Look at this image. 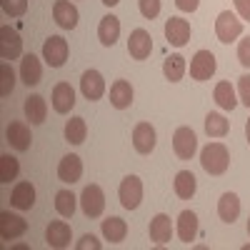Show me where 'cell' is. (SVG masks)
I'll use <instances>...</instances> for the list:
<instances>
[{
  "label": "cell",
  "instance_id": "11",
  "mask_svg": "<svg viewBox=\"0 0 250 250\" xmlns=\"http://www.w3.org/2000/svg\"><path fill=\"white\" fill-rule=\"evenodd\" d=\"M5 140L13 145L18 153H25V150H30L33 135H30V128H28L23 120H13L8 128H5Z\"/></svg>",
  "mask_w": 250,
  "mask_h": 250
},
{
  "label": "cell",
  "instance_id": "21",
  "mask_svg": "<svg viewBox=\"0 0 250 250\" xmlns=\"http://www.w3.org/2000/svg\"><path fill=\"white\" fill-rule=\"evenodd\" d=\"M148 233H150V240H153L155 245H165V243L170 240V235H173V223H170V218L165 215V213H158V215L150 220Z\"/></svg>",
  "mask_w": 250,
  "mask_h": 250
},
{
  "label": "cell",
  "instance_id": "8",
  "mask_svg": "<svg viewBox=\"0 0 250 250\" xmlns=\"http://www.w3.org/2000/svg\"><path fill=\"white\" fill-rule=\"evenodd\" d=\"M23 55V38L18 35L10 25L0 28V58L3 60H15Z\"/></svg>",
  "mask_w": 250,
  "mask_h": 250
},
{
  "label": "cell",
  "instance_id": "45",
  "mask_svg": "<svg viewBox=\"0 0 250 250\" xmlns=\"http://www.w3.org/2000/svg\"><path fill=\"white\" fill-rule=\"evenodd\" d=\"M248 235H250V218H248Z\"/></svg>",
  "mask_w": 250,
  "mask_h": 250
},
{
  "label": "cell",
  "instance_id": "36",
  "mask_svg": "<svg viewBox=\"0 0 250 250\" xmlns=\"http://www.w3.org/2000/svg\"><path fill=\"white\" fill-rule=\"evenodd\" d=\"M0 8L8 18H20L28 10V0H0Z\"/></svg>",
  "mask_w": 250,
  "mask_h": 250
},
{
  "label": "cell",
  "instance_id": "31",
  "mask_svg": "<svg viewBox=\"0 0 250 250\" xmlns=\"http://www.w3.org/2000/svg\"><path fill=\"white\" fill-rule=\"evenodd\" d=\"M88 135V125H85V118H70L65 123V140L70 145H80Z\"/></svg>",
  "mask_w": 250,
  "mask_h": 250
},
{
  "label": "cell",
  "instance_id": "42",
  "mask_svg": "<svg viewBox=\"0 0 250 250\" xmlns=\"http://www.w3.org/2000/svg\"><path fill=\"white\" fill-rule=\"evenodd\" d=\"M175 5H178V10H183V13H195L198 5H200V0H175Z\"/></svg>",
  "mask_w": 250,
  "mask_h": 250
},
{
  "label": "cell",
  "instance_id": "17",
  "mask_svg": "<svg viewBox=\"0 0 250 250\" xmlns=\"http://www.w3.org/2000/svg\"><path fill=\"white\" fill-rule=\"evenodd\" d=\"M20 78H23V83L28 88L38 85L43 80V62H40L38 55H33V53L23 55V60H20Z\"/></svg>",
  "mask_w": 250,
  "mask_h": 250
},
{
  "label": "cell",
  "instance_id": "35",
  "mask_svg": "<svg viewBox=\"0 0 250 250\" xmlns=\"http://www.w3.org/2000/svg\"><path fill=\"white\" fill-rule=\"evenodd\" d=\"M13 88H15V73L8 62H3V65H0V95L8 98L13 93Z\"/></svg>",
  "mask_w": 250,
  "mask_h": 250
},
{
  "label": "cell",
  "instance_id": "23",
  "mask_svg": "<svg viewBox=\"0 0 250 250\" xmlns=\"http://www.w3.org/2000/svg\"><path fill=\"white\" fill-rule=\"evenodd\" d=\"M98 38L105 48H113L118 43V38H120V20L115 15H105L98 25Z\"/></svg>",
  "mask_w": 250,
  "mask_h": 250
},
{
  "label": "cell",
  "instance_id": "40",
  "mask_svg": "<svg viewBox=\"0 0 250 250\" xmlns=\"http://www.w3.org/2000/svg\"><path fill=\"white\" fill-rule=\"evenodd\" d=\"M75 248H78V250H100L103 243H100L93 233H88V235H83V238L75 243Z\"/></svg>",
  "mask_w": 250,
  "mask_h": 250
},
{
  "label": "cell",
  "instance_id": "2",
  "mask_svg": "<svg viewBox=\"0 0 250 250\" xmlns=\"http://www.w3.org/2000/svg\"><path fill=\"white\" fill-rule=\"evenodd\" d=\"M80 208L85 218H100L105 210V193L100 185H85L80 193Z\"/></svg>",
  "mask_w": 250,
  "mask_h": 250
},
{
  "label": "cell",
  "instance_id": "39",
  "mask_svg": "<svg viewBox=\"0 0 250 250\" xmlns=\"http://www.w3.org/2000/svg\"><path fill=\"white\" fill-rule=\"evenodd\" d=\"M238 60L243 68H250V35H245L238 43Z\"/></svg>",
  "mask_w": 250,
  "mask_h": 250
},
{
  "label": "cell",
  "instance_id": "18",
  "mask_svg": "<svg viewBox=\"0 0 250 250\" xmlns=\"http://www.w3.org/2000/svg\"><path fill=\"white\" fill-rule=\"evenodd\" d=\"M50 100H53V110L60 113V115H65L75 105V90L70 88V83H58V85L53 88Z\"/></svg>",
  "mask_w": 250,
  "mask_h": 250
},
{
  "label": "cell",
  "instance_id": "9",
  "mask_svg": "<svg viewBox=\"0 0 250 250\" xmlns=\"http://www.w3.org/2000/svg\"><path fill=\"white\" fill-rule=\"evenodd\" d=\"M128 53L133 60H145L153 53V38L145 28H135L128 38Z\"/></svg>",
  "mask_w": 250,
  "mask_h": 250
},
{
  "label": "cell",
  "instance_id": "26",
  "mask_svg": "<svg viewBox=\"0 0 250 250\" xmlns=\"http://www.w3.org/2000/svg\"><path fill=\"white\" fill-rule=\"evenodd\" d=\"M178 238L183 243H193L198 238V215L193 210H183L178 215Z\"/></svg>",
  "mask_w": 250,
  "mask_h": 250
},
{
  "label": "cell",
  "instance_id": "37",
  "mask_svg": "<svg viewBox=\"0 0 250 250\" xmlns=\"http://www.w3.org/2000/svg\"><path fill=\"white\" fill-rule=\"evenodd\" d=\"M140 3V15L145 20H153L160 15V0H138Z\"/></svg>",
  "mask_w": 250,
  "mask_h": 250
},
{
  "label": "cell",
  "instance_id": "33",
  "mask_svg": "<svg viewBox=\"0 0 250 250\" xmlns=\"http://www.w3.org/2000/svg\"><path fill=\"white\" fill-rule=\"evenodd\" d=\"M78 208V198L70 193V190H58L55 193V210L62 215V218H73Z\"/></svg>",
  "mask_w": 250,
  "mask_h": 250
},
{
  "label": "cell",
  "instance_id": "4",
  "mask_svg": "<svg viewBox=\"0 0 250 250\" xmlns=\"http://www.w3.org/2000/svg\"><path fill=\"white\" fill-rule=\"evenodd\" d=\"M68 53H70V48H68V40L62 35H50L43 43V60L48 62L50 68H62L65 65Z\"/></svg>",
  "mask_w": 250,
  "mask_h": 250
},
{
  "label": "cell",
  "instance_id": "22",
  "mask_svg": "<svg viewBox=\"0 0 250 250\" xmlns=\"http://www.w3.org/2000/svg\"><path fill=\"white\" fill-rule=\"evenodd\" d=\"M218 215H220L223 223L233 225L240 215V198L235 193H223L220 200H218Z\"/></svg>",
  "mask_w": 250,
  "mask_h": 250
},
{
  "label": "cell",
  "instance_id": "6",
  "mask_svg": "<svg viewBox=\"0 0 250 250\" xmlns=\"http://www.w3.org/2000/svg\"><path fill=\"white\" fill-rule=\"evenodd\" d=\"M215 55L210 50H198L190 60V78L193 80H210L215 75Z\"/></svg>",
  "mask_w": 250,
  "mask_h": 250
},
{
  "label": "cell",
  "instance_id": "14",
  "mask_svg": "<svg viewBox=\"0 0 250 250\" xmlns=\"http://www.w3.org/2000/svg\"><path fill=\"white\" fill-rule=\"evenodd\" d=\"M53 18L62 30H73L78 25V20H80V13L70 0H55L53 3Z\"/></svg>",
  "mask_w": 250,
  "mask_h": 250
},
{
  "label": "cell",
  "instance_id": "5",
  "mask_svg": "<svg viewBox=\"0 0 250 250\" xmlns=\"http://www.w3.org/2000/svg\"><path fill=\"white\" fill-rule=\"evenodd\" d=\"M118 195H120V203H123L125 210H135L143 200V180L138 175L123 178V183L118 188Z\"/></svg>",
  "mask_w": 250,
  "mask_h": 250
},
{
  "label": "cell",
  "instance_id": "19",
  "mask_svg": "<svg viewBox=\"0 0 250 250\" xmlns=\"http://www.w3.org/2000/svg\"><path fill=\"white\" fill-rule=\"evenodd\" d=\"M10 203H13V208H18V210H30V208L35 205V188H33V183H28V180L15 183L13 193H10Z\"/></svg>",
  "mask_w": 250,
  "mask_h": 250
},
{
  "label": "cell",
  "instance_id": "12",
  "mask_svg": "<svg viewBox=\"0 0 250 250\" xmlns=\"http://www.w3.org/2000/svg\"><path fill=\"white\" fill-rule=\"evenodd\" d=\"M80 93L85 95V100H100L105 95V80L98 70H85L80 75Z\"/></svg>",
  "mask_w": 250,
  "mask_h": 250
},
{
  "label": "cell",
  "instance_id": "32",
  "mask_svg": "<svg viewBox=\"0 0 250 250\" xmlns=\"http://www.w3.org/2000/svg\"><path fill=\"white\" fill-rule=\"evenodd\" d=\"M163 75L168 78L170 83L183 80V75H185V58H183V55L165 58V62H163Z\"/></svg>",
  "mask_w": 250,
  "mask_h": 250
},
{
  "label": "cell",
  "instance_id": "28",
  "mask_svg": "<svg viewBox=\"0 0 250 250\" xmlns=\"http://www.w3.org/2000/svg\"><path fill=\"white\" fill-rule=\"evenodd\" d=\"M173 188H175V195L180 200H190L195 195V190H198V180H195V175L190 170H180L175 175V180H173Z\"/></svg>",
  "mask_w": 250,
  "mask_h": 250
},
{
  "label": "cell",
  "instance_id": "29",
  "mask_svg": "<svg viewBox=\"0 0 250 250\" xmlns=\"http://www.w3.org/2000/svg\"><path fill=\"white\" fill-rule=\"evenodd\" d=\"M213 98H215V103H218L223 110H235V105H238L235 90H233V85H230L228 80H220V83H218L215 90H213Z\"/></svg>",
  "mask_w": 250,
  "mask_h": 250
},
{
  "label": "cell",
  "instance_id": "41",
  "mask_svg": "<svg viewBox=\"0 0 250 250\" xmlns=\"http://www.w3.org/2000/svg\"><path fill=\"white\" fill-rule=\"evenodd\" d=\"M233 3H235L238 15H240L243 20H248V23H250V0H233Z\"/></svg>",
  "mask_w": 250,
  "mask_h": 250
},
{
  "label": "cell",
  "instance_id": "30",
  "mask_svg": "<svg viewBox=\"0 0 250 250\" xmlns=\"http://www.w3.org/2000/svg\"><path fill=\"white\" fill-rule=\"evenodd\" d=\"M230 130V123L225 120V115L220 113H208L205 115V133L210 138H225Z\"/></svg>",
  "mask_w": 250,
  "mask_h": 250
},
{
  "label": "cell",
  "instance_id": "43",
  "mask_svg": "<svg viewBox=\"0 0 250 250\" xmlns=\"http://www.w3.org/2000/svg\"><path fill=\"white\" fill-rule=\"evenodd\" d=\"M100 3H103V5H108V8H113V5L120 3V0H100Z\"/></svg>",
  "mask_w": 250,
  "mask_h": 250
},
{
  "label": "cell",
  "instance_id": "15",
  "mask_svg": "<svg viewBox=\"0 0 250 250\" xmlns=\"http://www.w3.org/2000/svg\"><path fill=\"white\" fill-rule=\"evenodd\" d=\"M73 240V230H70V225L65 220H53L48 228H45V243L55 250L60 248H68Z\"/></svg>",
  "mask_w": 250,
  "mask_h": 250
},
{
  "label": "cell",
  "instance_id": "38",
  "mask_svg": "<svg viewBox=\"0 0 250 250\" xmlns=\"http://www.w3.org/2000/svg\"><path fill=\"white\" fill-rule=\"evenodd\" d=\"M238 93H240V103L250 108V75H240L238 78Z\"/></svg>",
  "mask_w": 250,
  "mask_h": 250
},
{
  "label": "cell",
  "instance_id": "1",
  "mask_svg": "<svg viewBox=\"0 0 250 250\" xmlns=\"http://www.w3.org/2000/svg\"><path fill=\"white\" fill-rule=\"evenodd\" d=\"M200 165L205 173L210 175H223L230 165V153L223 143H208L205 148L200 150Z\"/></svg>",
  "mask_w": 250,
  "mask_h": 250
},
{
  "label": "cell",
  "instance_id": "25",
  "mask_svg": "<svg viewBox=\"0 0 250 250\" xmlns=\"http://www.w3.org/2000/svg\"><path fill=\"white\" fill-rule=\"evenodd\" d=\"M25 118L33 123V125H40V123H45V115H48V103L43 95H28L25 98Z\"/></svg>",
  "mask_w": 250,
  "mask_h": 250
},
{
  "label": "cell",
  "instance_id": "27",
  "mask_svg": "<svg viewBox=\"0 0 250 250\" xmlns=\"http://www.w3.org/2000/svg\"><path fill=\"white\" fill-rule=\"evenodd\" d=\"M125 235H128V223L118 215H110L103 220V238L110 243H123Z\"/></svg>",
  "mask_w": 250,
  "mask_h": 250
},
{
  "label": "cell",
  "instance_id": "16",
  "mask_svg": "<svg viewBox=\"0 0 250 250\" xmlns=\"http://www.w3.org/2000/svg\"><path fill=\"white\" fill-rule=\"evenodd\" d=\"M25 230H28V223L20 215H15L10 210L0 213V238H3V240H15V238L23 235Z\"/></svg>",
  "mask_w": 250,
  "mask_h": 250
},
{
  "label": "cell",
  "instance_id": "13",
  "mask_svg": "<svg viewBox=\"0 0 250 250\" xmlns=\"http://www.w3.org/2000/svg\"><path fill=\"white\" fill-rule=\"evenodd\" d=\"M165 38H168V43L173 48L188 45V40H190V23L183 18H168V23H165Z\"/></svg>",
  "mask_w": 250,
  "mask_h": 250
},
{
  "label": "cell",
  "instance_id": "10",
  "mask_svg": "<svg viewBox=\"0 0 250 250\" xmlns=\"http://www.w3.org/2000/svg\"><path fill=\"white\" fill-rule=\"evenodd\" d=\"M155 128L150 123H138L133 128V148L140 153V155H150L155 150Z\"/></svg>",
  "mask_w": 250,
  "mask_h": 250
},
{
  "label": "cell",
  "instance_id": "20",
  "mask_svg": "<svg viewBox=\"0 0 250 250\" xmlns=\"http://www.w3.org/2000/svg\"><path fill=\"white\" fill-rule=\"evenodd\" d=\"M58 178L62 180V183H78L80 178H83V160H80V155H65L60 163H58Z\"/></svg>",
  "mask_w": 250,
  "mask_h": 250
},
{
  "label": "cell",
  "instance_id": "44",
  "mask_svg": "<svg viewBox=\"0 0 250 250\" xmlns=\"http://www.w3.org/2000/svg\"><path fill=\"white\" fill-rule=\"evenodd\" d=\"M245 138H248V143H250V118H248V123H245Z\"/></svg>",
  "mask_w": 250,
  "mask_h": 250
},
{
  "label": "cell",
  "instance_id": "7",
  "mask_svg": "<svg viewBox=\"0 0 250 250\" xmlns=\"http://www.w3.org/2000/svg\"><path fill=\"white\" fill-rule=\"evenodd\" d=\"M173 150H175V155H178L180 160H190V158L195 155V150H198V138H195V133L188 128V125H183V128L175 130V135H173Z\"/></svg>",
  "mask_w": 250,
  "mask_h": 250
},
{
  "label": "cell",
  "instance_id": "3",
  "mask_svg": "<svg viewBox=\"0 0 250 250\" xmlns=\"http://www.w3.org/2000/svg\"><path fill=\"white\" fill-rule=\"evenodd\" d=\"M240 33H243V20H238V15L230 13V10H223L218 15V20H215V35H218V40L228 45V43H233V40H238Z\"/></svg>",
  "mask_w": 250,
  "mask_h": 250
},
{
  "label": "cell",
  "instance_id": "24",
  "mask_svg": "<svg viewBox=\"0 0 250 250\" xmlns=\"http://www.w3.org/2000/svg\"><path fill=\"white\" fill-rule=\"evenodd\" d=\"M110 103L118 110H125L133 105V85L128 80H115L110 85Z\"/></svg>",
  "mask_w": 250,
  "mask_h": 250
},
{
  "label": "cell",
  "instance_id": "34",
  "mask_svg": "<svg viewBox=\"0 0 250 250\" xmlns=\"http://www.w3.org/2000/svg\"><path fill=\"white\" fill-rule=\"evenodd\" d=\"M20 173V163L13 155H0V183H13Z\"/></svg>",
  "mask_w": 250,
  "mask_h": 250
}]
</instances>
